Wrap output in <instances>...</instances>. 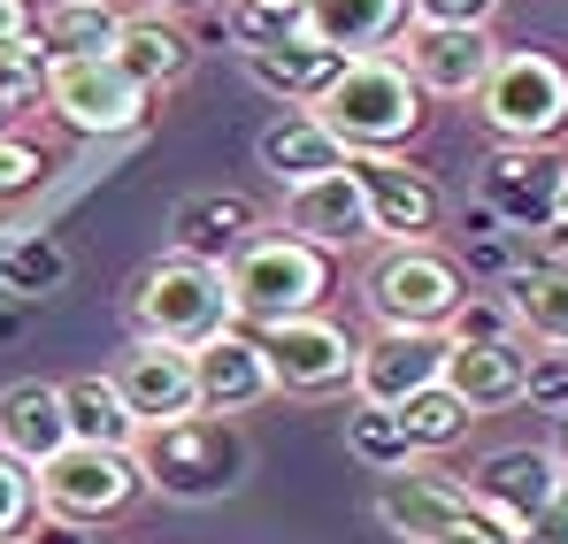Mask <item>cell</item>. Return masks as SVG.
<instances>
[{
  "mask_svg": "<svg viewBox=\"0 0 568 544\" xmlns=\"http://www.w3.org/2000/svg\"><path fill=\"white\" fill-rule=\"evenodd\" d=\"M108 383L123 391V407H131V422H139V430H170V422L200 414L192 353H178V346H146V338H131V346H123V361L108 368Z\"/></svg>",
  "mask_w": 568,
  "mask_h": 544,
  "instance_id": "15",
  "label": "cell"
},
{
  "mask_svg": "<svg viewBox=\"0 0 568 544\" xmlns=\"http://www.w3.org/2000/svg\"><path fill=\"white\" fill-rule=\"evenodd\" d=\"M223 39L239 54L292 47V39H307V0H223Z\"/></svg>",
  "mask_w": 568,
  "mask_h": 544,
  "instance_id": "31",
  "label": "cell"
},
{
  "mask_svg": "<svg viewBox=\"0 0 568 544\" xmlns=\"http://www.w3.org/2000/svg\"><path fill=\"white\" fill-rule=\"evenodd\" d=\"M47 177H54L47 146H31V138L0 131V207H8V199H31V192H39Z\"/></svg>",
  "mask_w": 568,
  "mask_h": 544,
  "instance_id": "34",
  "label": "cell"
},
{
  "mask_svg": "<svg viewBox=\"0 0 568 544\" xmlns=\"http://www.w3.org/2000/svg\"><path fill=\"white\" fill-rule=\"evenodd\" d=\"M346 453L362 460L369 475H399V468H415V445L399 438L392 407H354V414H346Z\"/></svg>",
  "mask_w": 568,
  "mask_h": 544,
  "instance_id": "32",
  "label": "cell"
},
{
  "mask_svg": "<svg viewBox=\"0 0 568 544\" xmlns=\"http://www.w3.org/2000/svg\"><path fill=\"white\" fill-rule=\"evenodd\" d=\"M246 62V78L284 100V107H315L323 85L346 70V54H331V47H307V39H292V47H262V54H239Z\"/></svg>",
  "mask_w": 568,
  "mask_h": 544,
  "instance_id": "26",
  "label": "cell"
},
{
  "mask_svg": "<svg viewBox=\"0 0 568 544\" xmlns=\"http://www.w3.org/2000/svg\"><path fill=\"white\" fill-rule=\"evenodd\" d=\"M523 399H530L538 414H554V422L568 414V353H561V346L530 353V368H523Z\"/></svg>",
  "mask_w": 568,
  "mask_h": 544,
  "instance_id": "35",
  "label": "cell"
},
{
  "mask_svg": "<svg viewBox=\"0 0 568 544\" xmlns=\"http://www.w3.org/2000/svg\"><path fill=\"white\" fill-rule=\"evenodd\" d=\"M154 8H162V16H170V8H192V0H154Z\"/></svg>",
  "mask_w": 568,
  "mask_h": 544,
  "instance_id": "43",
  "label": "cell"
},
{
  "mask_svg": "<svg viewBox=\"0 0 568 544\" xmlns=\"http://www.w3.org/2000/svg\"><path fill=\"white\" fill-rule=\"evenodd\" d=\"M561 544H568V537H561Z\"/></svg>",
  "mask_w": 568,
  "mask_h": 544,
  "instance_id": "46",
  "label": "cell"
},
{
  "mask_svg": "<svg viewBox=\"0 0 568 544\" xmlns=\"http://www.w3.org/2000/svg\"><path fill=\"white\" fill-rule=\"evenodd\" d=\"M346 154H399L415 131H423V115H430V100L415 92V78L392 62V54H362V62H346L323 100L307 107Z\"/></svg>",
  "mask_w": 568,
  "mask_h": 544,
  "instance_id": "3",
  "label": "cell"
},
{
  "mask_svg": "<svg viewBox=\"0 0 568 544\" xmlns=\"http://www.w3.org/2000/svg\"><path fill=\"white\" fill-rule=\"evenodd\" d=\"M331 276H338V261L315 254L307 238H292V230H254V238L223 261L231 322H239V330H277L292 315H323Z\"/></svg>",
  "mask_w": 568,
  "mask_h": 544,
  "instance_id": "2",
  "label": "cell"
},
{
  "mask_svg": "<svg viewBox=\"0 0 568 544\" xmlns=\"http://www.w3.org/2000/svg\"><path fill=\"white\" fill-rule=\"evenodd\" d=\"M523 368H530V346H523V338L446 346V391L484 422V414H499V407H523Z\"/></svg>",
  "mask_w": 568,
  "mask_h": 544,
  "instance_id": "22",
  "label": "cell"
},
{
  "mask_svg": "<svg viewBox=\"0 0 568 544\" xmlns=\"http://www.w3.org/2000/svg\"><path fill=\"white\" fill-rule=\"evenodd\" d=\"M8 544H23V537H8Z\"/></svg>",
  "mask_w": 568,
  "mask_h": 544,
  "instance_id": "45",
  "label": "cell"
},
{
  "mask_svg": "<svg viewBox=\"0 0 568 544\" xmlns=\"http://www.w3.org/2000/svg\"><path fill=\"white\" fill-rule=\"evenodd\" d=\"M31 54H39V8L0 0V62H31Z\"/></svg>",
  "mask_w": 568,
  "mask_h": 544,
  "instance_id": "37",
  "label": "cell"
},
{
  "mask_svg": "<svg viewBox=\"0 0 568 544\" xmlns=\"http://www.w3.org/2000/svg\"><path fill=\"white\" fill-rule=\"evenodd\" d=\"M546 261H561V269H568V230H561V223L546 230Z\"/></svg>",
  "mask_w": 568,
  "mask_h": 544,
  "instance_id": "41",
  "label": "cell"
},
{
  "mask_svg": "<svg viewBox=\"0 0 568 544\" xmlns=\"http://www.w3.org/2000/svg\"><path fill=\"white\" fill-rule=\"evenodd\" d=\"M31 506H39V522H62V530L123 522V514L139 506V468H131V453L62 445V453L31 475Z\"/></svg>",
  "mask_w": 568,
  "mask_h": 544,
  "instance_id": "6",
  "label": "cell"
},
{
  "mask_svg": "<svg viewBox=\"0 0 568 544\" xmlns=\"http://www.w3.org/2000/svg\"><path fill=\"white\" fill-rule=\"evenodd\" d=\"M377 330H446V315L469 299V276L454 269L438 246H384L362 284Z\"/></svg>",
  "mask_w": 568,
  "mask_h": 544,
  "instance_id": "8",
  "label": "cell"
},
{
  "mask_svg": "<svg viewBox=\"0 0 568 544\" xmlns=\"http://www.w3.org/2000/svg\"><path fill=\"white\" fill-rule=\"evenodd\" d=\"M262 338V361L270 383L292 399H323V391H346L354 383V330L331 322V315H292L277 330H254Z\"/></svg>",
  "mask_w": 568,
  "mask_h": 544,
  "instance_id": "11",
  "label": "cell"
},
{
  "mask_svg": "<svg viewBox=\"0 0 568 544\" xmlns=\"http://www.w3.org/2000/svg\"><path fill=\"white\" fill-rule=\"evenodd\" d=\"M62 414H70V445H100V453H131L139 445V422H131L123 391L108 383V368L62 383Z\"/></svg>",
  "mask_w": 568,
  "mask_h": 544,
  "instance_id": "27",
  "label": "cell"
},
{
  "mask_svg": "<svg viewBox=\"0 0 568 544\" xmlns=\"http://www.w3.org/2000/svg\"><path fill=\"white\" fill-rule=\"evenodd\" d=\"M39 92L47 107L78 131V138H131L146 115H154V92H139L115 54H78V62H47L39 70Z\"/></svg>",
  "mask_w": 568,
  "mask_h": 544,
  "instance_id": "9",
  "label": "cell"
},
{
  "mask_svg": "<svg viewBox=\"0 0 568 544\" xmlns=\"http://www.w3.org/2000/svg\"><path fill=\"white\" fill-rule=\"evenodd\" d=\"M346 177L369 207V238H384V246H430L438 238L446 199L407 154H346Z\"/></svg>",
  "mask_w": 568,
  "mask_h": 544,
  "instance_id": "10",
  "label": "cell"
},
{
  "mask_svg": "<svg viewBox=\"0 0 568 544\" xmlns=\"http://www.w3.org/2000/svg\"><path fill=\"white\" fill-rule=\"evenodd\" d=\"M507 0H407V23H454V31H491Z\"/></svg>",
  "mask_w": 568,
  "mask_h": 544,
  "instance_id": "36",
  "label": "cell"
},
{
  "mask_svg": "<svg viewBox=\"0 0 568 544\" xmlns=\"http://www.w3.org/2000/svg\"><path fill=\"white\" fill-rule=\"evenodd\" d=\"M377 522L399 544H515L454 475H430V468H399L377 483Z\"/></svg>",
  "mask_w": 568,
  "mask_h": 544,
  "instance_id": "7",
  "label": "cell"
},
{
  "mask_svg": "<svg viewBox=\"0 0 568 544\" xmlns=\"http://www.w3.org/2000/svg\"><path fill=\"white\" fill-rule=\"evenodd\" d=\"M530 537H538V544H561V537H568V483H561V499L538 514V530H530Z\"/></svg>",
  "mask_w": 568,
  "mask_h": 544,
  "instance_id": "39",
  "label": "cell"
},
{
  "mask_svg": "<svg viewBox=\"0 0 568 544\" xmlns=\"http://www.w3.org/2000/svg\"><path fill=\"white\" fill-rule=\"evenodd\" d=\"M192 62H200V47H192V31L178 16H162V8H139V16H123V31H115V70L131 78L139 92H170L192 78Z\"/></svg>",
  "mask_w": 568,
  "mask_h": 544,
  "instance_id": "20",
  "label": "cell"
},
{
  "mask_svg": "<svg viewBox=\"0 0 568 544\" xmlns=\"http://www.w3.org/2000/svg\"><path fill=\"white\" fill-rule=\"evenodd\" d=\"M70 284V246L54 230H0V291L8 299H47Z\"/></svg>",
  "mask_w": 568,
  "mask_h": 544,
  "instance_id": "29",
  "label": "cell"
},
{
  "mask_svg": "<svg viewBox=\"0 0 568 544\" xmlns=\"http://www.w3.org/2000/svg\"><path fill=\"white\" fill-rule=\"evenodd\" d=\"M284 230L338 261V254L369 246V207H362L354 177L338 170V177H315V184H292V192H284Z\"/></svg>",
  "mask_w": 568,
  "mask_h": 544,
  "instance_id": "18",
  "label": "cell"
},
{
  "mask_svg": "<svg viewBox=\"0 0 568 544\" xmlns=\"http://www.w3.org/2000/svg\"><path fill=\"white\" fill-rule=\"evenodd\" d=\"M131 468H139V491H162L178 506H215L254 475V445L223 414H185L170 430H139Z\"/></svg>",
  "mask_w": 568,
  "mask_h": 544,
  "instance_id": "1",
  "label": "cell"
},
{
  "mask_svg": "<svg viewBox=\"0 0 568 544\" xmlns=\"http://www.w3.org/2000/svg\"><path fill=\"white\" fill-rule=\"evenodd\" d=\"M123 8L115 0H47L39 8V54L47 62H78V54H115Z\"/></svg>",
  "mask_w": 568,
  "mask_h": 544,
  "instance_id": "28",
  "label": "cell"
},
{
  "mask_svg": "<svg viewBox=\"0 0 568 544\" xmlns=\"http://www.w3.org/2000/svg\"><path fill=\"white\" fill-rule=\"evenodd\" d=\"M70 445V414H62V383H8L0 391V460H16L23 475H39L47 460Z\"/></svg>",
  "mask_w": 568,
  "mask_h": 544,
  "instance_id": "19",
  "label": "cell"
},
{
  "mask_svg": "<svg viewBox=\"0 0 568 544\" xmlns=\"http://www.w3.org/2000/svg\"><path fill=\"white\" fill-rule=\"evenodd\" d=\"M476 115L499 146H554L568 138V62L538 47H499L491 78L476 92Z\"/></svg>",
  "mask_w": 568,
  "mask_h": 544,
  "instance_id": "5",
  "label": "cell"
},
{
  "mask_svg": "<svg viewBox=\"0 0 568 544\" xmlns=\"http://www.w3.org/2000/svg\"><path fill=\"white\" fill-rule=\"evenodd\" d=\"M554 223L568 230V162H561V192H554Z\"/></svg>",
  "mask_w": 568,
  "mask_h": 544,
  "instance_id": "42",
  "label": "cell"
},
{
  "mask_svg": "<svg viewBox=\"0 0 568 544\" xmlns=\"http://www.w3.org/2000/svg\"><path fill=\"white\" fill-rule=\"evenodd\" d=\"M546 453H554V468H561V475H568V414H561V422H554V445H546Z\"/></svg>",
  "mask_w": 568,
  "mask_h": 544,
  "instance_id": "40",
  "label": "cell"
},
{
  "mask_svg": "<svg viewBox=\"0 0 568 544\" xmlns=\"http://www.w3.org/2000/svg\"><path fill=\"white\" fill-rule=\"evenodd\" d=\"M254 154H262V170H270L284 192H292V184H315V177H338V170H346V146H338V138H331V131H323L307 107H284L277 123L254 138Z\"/></svg>",
  "mask_w": 568,
  "mask_h": 544,
  "instance_id": "24",
  "label": "cell"
},
{
  "mask_svg": "<svg viewBox=\"0 0 568 544\" xmlns=\"http://www.w3.org/2000/svg\"><path fill=\"white\" fill-rule=\"evenodd\" d=\"M131 338H146V346H207L215 330H231V284L215 261H192V254H162V261H146V269L131 276Z\"/></svg>",
  "mask_w": 568,
  "mask_h": 544,
  "instance_id": "4",
  "label": "cell"
},
{
  "mask_svg": "<svg viewBox=\"0 0 568 544\" xmlns=\"http://www.w3.org/2000/svg\"><path fill=\"white\" fill-rule=\"evenodd\" d=\"M31 514H39V506H31V475H23L16 460H0V544L23 537V530H31Z\"/></svg>",
  "mask_w": 568,
  "mask_h": 544,
  "instance_id": "38",
  "label": "cell"
},
{
  "mask_svg": "<svg viewBox=\"0 0 568 544\" xmlns=\"http://www.w3.org/2000/svg\"><path fill=\"white\" fill-rule=\"evenodd\" d=\"M392 62L415 78L423 100H476L491 62H499V39L491 31H454V23H407Z\"/></svg>",
  "mask_w": 568,
  "mask_h": 544,
  "instance_id": "13",
  "label": "cell"
},
{
  "mask_svg": "<svg viewBox=\"0 0 568 544\" xmlns=\"http://www.w3.org/2000/svg\"><path fill=\"white\" fill-rule=\"evenodd\" d=\"M407 31V0H307V47H331L346 62L392 54Z\"/></svg>",
  "mask_w": 568,
  "mask_h": 544,
  "instance_id": "23",
  "label": "cell"
},
{
  "mask_svg": "<svg viewBox=\"0 0 568 544\" xmlns=\"http://www.w3.org/2000/svg\"><path fill=\"white\" fill-rule=\"evenodd\" d=\"M499 307L515 315L523 338L568 353V269L561 261H515V269L499 276Z\"/></svg>",
  "mask_w": 568,
  "mask_h": 544,
  "instance_id": "25",
  "label": "cell"
},
{
  "mask_svg": "<svg viewBox=\"0 0 568 544\" xmlns=\"http://www.w3.org/2000/svg\"><path fill=\"white\" fill-rule=\"evenodd\" d=\"M554 192H561L554 146H499L484 162V215L499 230H554Z\"/></svg>",
  "mask_w": 568,
  "mask_h": 544,
  "instance_id": "16",
  "label": "cell"
},
{
  "mask_svg": "<svg viewBox=\"0 0 568 544\" xmlns=\"http://www.w3.org/2000/svg\"><path fill=\"white\" fill-rule=\"evenodd\" d=\"M561 483H568V475L554 468L546 445H499V453H484L469 468V483H462V491H469V499L499 522V530H507V537H530V530H538V514L561 499Z\"/></svg>",
  "mask_w": 568,
  "mask_h": 544,
  "instance_id": "12",
  "label": "cell"
},
{
  "mask_svg": "<svg viewBox=\"0 0 568 544\" xmlns=\"http://www.w3.org/2000/svg\"><path fill=\"white\" fill-rule=\"evenodd\" d=\"M515 544H538V537H515Z\"/></svg>",
  "mask_w": 568,
  "mask_h": 544,
  "instance_id": "44",
  "label": "cell"
},
{
  "mask_svg": "<svg viewBox=\"0 0 568 544\" xmlns=\"http://www.w3.org/2000/svg\"><path fill=\"white\" fill-rule=\"evenodd\" d=\"M438 338H446V346H499V338H523V330H515V315L499 307V291H469V299L446 315Z\"/></svg>",
  "mask_w": 568,
  "mask_h": 544,
  "instance_id": "33",
  "label": "cell"
},
{
  "mask_svg": "<svg viewBox=\"0 0 568 544\" xmlns=\"http://www.w3.org/2000/svg\"><path fill=\"white\" fill-rule=\"evenodd\" d=\"M430 383H446V338L438 330L354 338V407H399V399H415Z\"/></svg>",
  "mask_w": 568,
  "mask_h": 544,
  "instance_id": "14",
  "label": "cell"
},
{
  "mask_svg": "<svg viewBox=\"0 0 568 544\" xmlns=\"http://www.w3.org/2000/svg\"><path fill=\"white\" fill-rule=\"evenodd\" d=\"M192 391H200V414H246L262 407L277 383H270V361H262V338L254 330H215L207 346H192Z\"/></svg>",
  "mask_w": 568,
  "mask_h": 544,
  "instance_id": "17",
  "label": "cell"
},
{
  "mask_svg": "<svg viewBox=\"0 0 568 544\" xmlns=\"http://www.w3.org/2000/svg\"><path fill=\"white\" fill-rule=\"evenodd\" d=\"M392 422H399V438L415 445V460H423V453H454V445L476 430V414L446 391V383H430V391L399 399V407H392Z\"/></svg>",
  "mask_w": 568,
  "mask_h": 544,
  "instance_id": "30",
  "label": "cell"
},
{
  "mask_svg": "<svg viewBox=\"0 0 568 544\" xmlns=\"http://www.w3.org/2000/svg\"><path fill=\"white\" fill-rule=\"evenodd\" d=\"M254 230H270V223H262V207L246 192H192L185 207L170 215V254H192V261L223 269Z\"/></svg>",
  "mask_w": 568,
  "mask_h": 544,
  "instance_id": "21",
  "label": "cell"
}]
</instances>
